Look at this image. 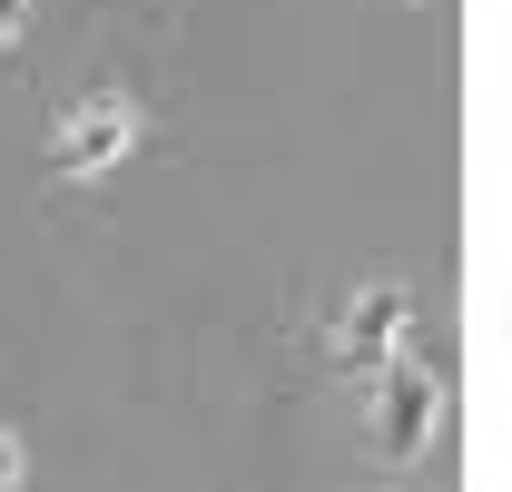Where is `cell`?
<instances>
[{"instance_id": "1", "label": "cell", "mask_w": 512, "mask_h": 492, "mask_svg": "<svg viewBox=\"0 0 512 492\" xmlns=\"http://www.w3.org/2000/svg\"><path fill=\"white\" fill-rule=\"evenodd\" d=\"M434 433H444V374L424 355H394L375 374V453L384 463H424Z\"/></svg>"}, {"instance_id": "4", "label": "cell", "mask_w": 512, "mask_h": 492, "mask_svg": "<svg viewBox=\"0 0 512 492\" xmlns=\"http://www.w3.org/2000/svg\"><path fill=\"white\" fill-rule=\"evenodd\" d=\"M0 492H20V433H0Z\"/></svg>"}, {"instance_id": "3", "label": "cell", "mask_w": 512, "mask_h": 492, "mask_svg": "<svg viewBox=\"0 0 512 492\" xmlns=\"http://www.w3.org/2000/svg\"><path fill=\"white\" fill-rule=\"evenodd\" d=\"M404 335H414V296H404L394 276H375V286H355L345 315H335V365L345 374H384L404 355Z\"/></svg>"}, {"instance_id": "5", "label": "cell", "mask_w": 512, "mask_h": 492, "mask_svg": "<svg viewBox=\"0 0 512 492\" xmlns=\"http://www.w3.org/2000/svg\"><path fill=\"white\" fill-rule=\"evenodd\" d=\"M20 20H30V0H0V50L20 40Z\"/></svg>"}, {"instance_id": "2", "label": "cell", "mask_w": 512, "mask_h": 492, "mask_svg": "<svg viewBox=\"0 0 512 492\" xmlns=\"http://www.w3.org/2000/svg\"><path fill=\"white\" fill-rule=\"evenodd\" d=\"M128 148H138V109H128L119 89H79L50 128V168L60 178H109Z\"/></svg>"}]
</instances>
